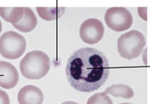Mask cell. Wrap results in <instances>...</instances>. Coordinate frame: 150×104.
I'll list each match as a JSON object with an SVG mask.
<instances>
[{
  "instance_id": "5bb4252c",
  "label": "cell",
  "mask_w": 150,
  "mask_h": 104,
  "mask_svg": "<svg viewBox=\"0 0 150 104\" xmlns=\"http://www.w3.org/2000/svg\"><path fill=\"white\" fill-rule=\"evenodd\" d=\"M0 104H10V99L7 93L0 89Z\"/></svg>"
},
{
  "instance_id": "9c48e42d",
  "label": "cell",
  "mask_w": 150,
  "mask_h": 104,
  "mask_svg": "<svg viewBox=\"0 0 150 104\" xmlns=\"http://www.w3.org/2000/svg\"><path fill=\"white\" fill-rule=\"evenodd\" d=\"M37 22V17L33 11L29 8L25 7L22 18L13 25L21 32L29 33L35 29Z\"/></svg>"
},
{
  "instance_id": "ba28073f",
  "label": "cell",
  "mask_w": 150,
  "mask_h": 104,
  "mask_svg": "<svg viewBox=\"0 0 150 104\" xmlns=\"http://www.w3.org/2000/svg\"><path fill=\"white\" fill-rule=\"evenodd\" d=\"M43 98L42 91L33 85L24 86L18 93L19 104H42Z\"/></svg>"
},
{
  "instance_id": "9a60e30c",
  "label": "cell",
  "mask_w": 150,
  "mask_h": 104,
  "mask_svg": "<svg viewBox=\"0 0 150 104\" xmlns=\"http://www.w3.org/2000/svg\"><path fill=\"white\" fill-rule=\"evenodd\" d=\"M62 104H79V103L76 102H73V101H66V102H63Z\"/></svg>"
},
{
  "instance_id": "3957f363",
  "label": "cell",
  "mask_w": 150,
  "mask_h": 104,
  "mask_svg": "<svg viewBox=\"0 0 150 104\" xmlns=\"http://www.w3.org/2000/svg\"><path fill=\"white\" fill-rule=\"evenodd\" d=\"M145 45L144 36L135 30L122 34L117 40V50L120 55L128 60L138 58Z\"/></svg>"
},
{
  "instance_id": "5b68a950",
  "label": "cell",
  "mask_w": 150,
  "mask_h": 104,
  "mask_svg": "<svg viewBox=\"0 0 150 104\" xmlns=\"http://www.w3.org/2000/svg\"><path fill=\"white\" fill-rule=\"evenodd\" d=\"M105 19L108 27L115 32L128 30L133 22L131 13L124 7H112L108 9Z\"/></svg>"
},
{
  "instance_id": "8fae6325",
  "label": "cell",
  "mask_w": 150,
  "mask_h": 104,
  "mask_svg": "<svg viewBox=\"0 0 150 104\" xmlns=\"http://www.w3.org/2000/svg\"><path fill=\"white\" fill-rule=\"evenodd\" d=\"M104 92L110 94L115 97H121L125 99H130L134 95L132 89L123 84L113 85L106 88Z\"/></svg>"
},
{
  "instance_id": "6da1fadb",
  "label": "cell",
  "mask_w": 150,
  "mask_h": 104,
  "mask_svg": "<svg viewBox=\"0 0 150 104\" xmlns=\"http://www.w3.org/2000/svg\"><path fill=\"white\" fill-rule=\"evenodd\" d=\"M66 74L70 85L79 91L90 92L98 89L109 75V62L100 50L81 48L69 57Z\"/></svg>"
},
{
  "instance_id": "7a4b0ae2",
  "label": "cell",
  "mask_w": 150,
  "mask_h": 104,
  "mask_svg": "<svg viewBox=\"0 0 150 104\" xmlns=\"http://www.w3.org/2000/svg\"><path fill=\"white\" fill-rule=\"evenodd\" d=\"M50 59L44 52L39 50L29 52L21 60L20 69L24 77L29 79L43 77L50 69Z\"/></svg>"
},
{
  "instance_id": "277c9868",
  "label": "cell",
  "mask_w": 150,
  "mask_h": 104,
  "mask_svg": "<svg viewBox=\"0 0 150 104\" xmlns=\"http://www.w3.org/2000/svg\"><path fill=\"white\" fill-rule=\"evenodd\" d=\"M26 48V39L16 32H7L0 37V53L5 58L17 59L23 55Z\"/></svg>"
},
{
  "instance_id": "8992f818",
  "label": "cell",
  "mask_w": 150,
  "mask_h": 104,
  "mask_svg": "<svg viewBox=\"0 0 150 104\" xmlns=\"http://www.w3.org/2000/svg\"><path fill=\"white\" fill-rule=\"evenodd\" d=\"M105 33L102 21L90 18L84 21L80 29V36L82 40L89 44H94L102 40Z\"/></svg>"
},
{
  "instance_id": "4fadbf2b",
  "label": "cell",
  "mask_w": 150,
  "mask_h": 104,
  "mask_svg": "<svg viewBox=\"0 0 150 104\" xmlns=\"http://www.w3.org/2000/svg\"><path fill=\"white\" fill-rule=\"evenodd\" d=\"M87 104H113L110 98L105 92L97 93L91 96Z\"/></svg>"
},
{
  "instance_id": "52a82bcc",
  "label": "cell",
  "mask_w": 150,
  "mask_h": 104,
  "mask_svg": "<svg viewBox=\"0 0 150 104\" xmlns=\"http://www.w3.org/2000/svg\"><path fill=\"white\" fill-rule=\"evenodd\" d=\"M19 79L16 68L10 63L0 62V87L9 89L15 87Z\"/></svg>"
},
{
  "instance_id": "7c38bea8",
  "label": "cell",
  "mask_w": 150,
  "mask_h": 104,
  "mask_svg": "<svg viewBox=\"0 0 150 104\" xmlns=\"http://www.w3.org/2000/svg\"><path fill=\"white\" fill-rule=\"evenodd\" d=\"M36 10L42 18L47 21H52L62 16L64 13L65 8L37 7Z\"/></svg>"
},
{
  "instance_id": "30bf717a",
  "label": "cell",
  "mask_w": 150,
  "mask_h": 104,
  "mask_svg": "<svg viewBox=\"0 0 150 104\" xmlns=\"http://www.w3.org/2000/svg\"><path fill=\"white\" fill-rule=\"evenodd\" d=\"M23 14V7H0V16L12 24L18 22L22 18Z\"/></svg>"
},
{
  "instance_id": "e0dca14e",
  "label": "cell",
  "mask_w": 150,
  "mask_h": 104,
  "mask_svg": "<svg viewBox=\"0 0 150 104\" xmlns=\"http://www.w3.org/2000/svg\"><path fill=\"white\" fill-rule=\"evenodd\" d=\"M120 104H131V103H120Z\"/></svg>"
},
{
  "instance_id": "2e32d148",
  "label": "cell",
  "mask_w": 150,
  "mask_h": 104,
  "mask_svg": "<svg viewBox=\"0 0 150 104\" xmlns=\"http://www.w3.org/2000/svg\"><path fill=\"white\" fill-rule=\"evenodd\" d=\"M2 30V24H1V21H0V33L1 32Z\"/></svg>"
}]
</instances>
